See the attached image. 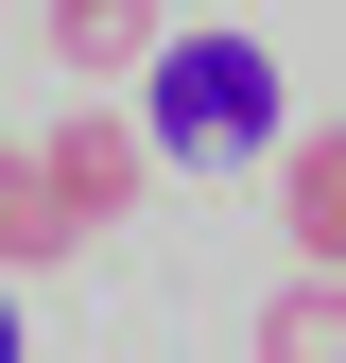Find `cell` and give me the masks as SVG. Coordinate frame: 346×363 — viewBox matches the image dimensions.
Wrapping results in <instances>:
<instances>
[{"instance_id": "obj_1", "label": "cell", "mask_w": 346, "mask_h": 363, "mask_svg": "<svg viewBox=\"0 0 346 363\" xmlns=\"http://www.w3.org/2000/svg\"><path fill=\"white\" fill-rule=\"evenodd\" d=\"M139 139H156V156H191V173L277 156V139H294L277 52H260V35H156V69H139Z\"/></svg>"}, {"instance_id": "obj_2", "label": "cell", "mask_w": 346, "mask_h": 363, "mask_svg": "<svg viewBox=\"0 0 346 363\" xmlns=\"http://www.w3.org/2000/svg\"><path fill=\"white\" fill-rule=\"evenodd\" d=\"M139 173H156V139H139L121 104H69L52 139H35V191H52V225H69V242H104V225L139 208Z\"/></svg>"}, {"instance_id": "obj_3", "label": "cell", "mask_w": 346, "mask_h": 363, "mask_svg": "<svg viewBox=\"0 0 346 363\" xmlns=\"http://www.w3.org/2000/svg\"><path fill=\"white\" fill-rule=\"evenodd\" d=\"M277 242L312 259V277H346V121L277 139Z\"/></svg>"}, {"instance_id": "obj_4", "label": "cell", "mask_w": 346, "mask_h": 363, "mask_svg": "<svg viewBox=\"0 0 346 363\" xmlns=\"http://www.w3.org/2000/svg\"><path fill=\"white\" fill-rule=\"evenodd\" d=\"M35 18H52V69H156L173 0H35Z\"/></svg>"}, {"instance_id": "obj_5", "label": "cell", "mask_w": 346, "mask_h": 363, "mask_svg": "<svg viewBox=\"0 0 346 363\" xmlns=\"http://www.w3.org/2000/svg\"><path fill=\"white\" fill-rule=\"evenodd\" d=\"M260 363H346V277H277L260 294Z\"/></svg>"}, {"instance_id": "obj_6", "label": "cell", "mask_w": 346, "mask_h": 363, "mask_svg": "<svg viewBox=\"0 0 346 363\" xmlns=\"http://www.w3.org/2000/svg\"><path fill=\"white\" fill-rule=\"evenodd\" d=\"M52 259H69V225L35 191V139H0V277H52Z\"/></svg>"}, {"instance_id": "obj_7", "label": "cell", "mask_w": 346, "mask_h": 363, "mask_svg": "<svg viewBox=\"0 0 346 363\" xmlns=\"http://www.w3.org/2000/svg\"><path fill=\"white\" fill-rule=\"evenodd\" d=\"M0 363H35V311H18V277H0Z\"/></svg>"}]
</instances>
